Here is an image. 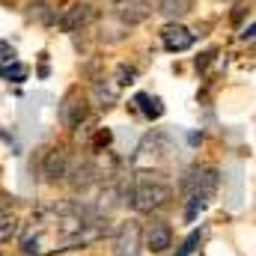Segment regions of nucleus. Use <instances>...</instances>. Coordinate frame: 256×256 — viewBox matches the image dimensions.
<instances>
[{
    "label": "nucleus",
    "instance_id": "1",
    "mask_svg": "<svg viewBox=\"0 0 256 256\" xmlns=\"http://www.w3.org/2000/svg\"><path fill=\"white\" fill-rule=\"evenodd\" d=\"M170 200H173V188H170L167 182L155 179V176H146V173L137 176V182H134V188H131V206H134L137 212H146V214H152V212L170 206Z\"/></svg>",
    "mask_w": 256,
    "mask_h": 256
},
{
    "label": "nucleus",
    "instance_id": "2",
    "mask_svg": "<svg viewBox=\"0 0 256 256\" xmlns=\"http://www.w3.org/2000/svg\"><path fill=\"white\" fill-rule=\"evenodd\" d=\"M218 191V173L212 167H194L188 176H182V194L185 196H196L202 202H208Z\"/></svg>",
    "mask_w": 256,
    "mask_h": 256
},
{
    "label": "nucleus",
    "instance_id": "3",
    "mask_svg": "<svg viewBox=\"0 0 256 256\" xmlns=\"http://www.w3.org/2000/svg\"><path fill=\"white\" fill-rule=\"evenodd\" d=\"M110 9H114V15H116L126 27L143 24V21L152 15V3H149V0H114Z\"/></svg>",
    "mask_w": 256,
    "mask_h": 256
},
{
    "label": "nucleus",
    "instance_id": "4",
    "mask_svg": "<svg viewBox=\"0 0 256 256\" xmlns=\"http://www.w3.org/2000/svg\"><path fill=\"white\" fill-rule=\"evenodd\" d=\"M140 238H143V230L137 220H126L116 236H114V256H137L140 250Z\"/></svg>",
    "mask_w": 256,
    "mask_h": 256
},
{
    "label": "nucleus",
    "instance_id": "5",
    "mask_svg": "<svg viewBox=\"0 0 256 256\" xmlns=\"http://www.w3.org/2000/svg\"><path fill=\"white\" fill-rule=\"evenodd\" d=\"M143 238H146V248H149L152 254H167V250L173 248V230H170V224L161 220V218H155V220L146 224Z\"/></svg>",
    "mask_w": 256,
    "mask_h": 256
},
{
    "label": "nucleus",
    "instance_id": "6",
    "mask_svg": "<svg viewBox=\"0 0 256 256\" xmlns=\"http://www.w3.org/2000/svg\"><path fill=\"white\" fill-rule=\"evenodd\" d=\"M42 176L48 182H60V179L68 176V152H66V146H51L42 155Z\"/></svg>",
    "mask_w": 256,
    "mask_h": 256
},
{
    "label": "nucleus",
    "instance_id": "7",
    "mask_svg": "<svg viewBox=\"0 0 256 256\" xmlns=\"http://www.w3.org/2000/svg\"><path fill=\"white\" fill-rule=\"evenodd\" d=\"M92 18H96V6H92V3H72L63 15H60V30L78 33V30H84Z\"/></svg>",
    "mask_w": 256,
    "mask_h": 256
},
{
    "label": "nucleus",
    "instance_id": "8",
    "mask_svg": "<svg viewBox=\"0 0 256 256\" xmlns=\"http://www.w3.org/2000/svg\"><path fill=\"white\" fill-rule=\"evenodd\" d=\"M161 42H164V48H167V51L179 54V51H188V48L194 45V33L188 30V27H182V24L170 21L167 27H161Z\"/></svg>",
    "mask_w": 256,
    "mask_h": 256
},
{
    "label": "nucleus",
    "instance_id": "9",
    "mask_svg": "<svg viewBox=\"0 0 256 256\" xmlns=\"http://www.w3.org/2000/svg\"><path fill=\"white\" fill-rule=\"evenodd\" d=\"M86 114H90L86 98L78 96V92H68V96L63 98V104H60V120H63L68 128H78L84 120H86Z\"/></svg>",
    "mask_w": 256,
    "mask_h": 256
},
{
    "label": "nucleus",
    "instance_id": "10",
    "mask_svg": "<svg viewBox=\"0 0 256 256\" xmlns=\"http://www.w3.org/2000/svg\"><path fill=\"white\" fill-rule=\"evenodd\" d=\"M98 176H96V167L90 164V161H84V164H78L74 170L68 167V185L74 188V191H86L92 182H96Z\"/></svg>",
    "mask_w": 256,
    "mask_h": 256
},
{
    "label": "nucleus",
    "instance_id": "11",
    "mask_svg": "<svg viewBox=\"0 0 256 256\" xmlns=\"http://www.w3.org/2000/svg\"><path fill=\"white\" fill-rule=\"evenodd\" d=\"M191 9H194V0H161V3H158V12H161L164 18H170V21L185 18Z\"/></svg>",
    "mask_w": 256,
    "mask_h": 256
},
{
    "label": "nucleus",
    "instance_id": "12",
    "mask_svg": "<svg viewBox=\"0 0 256 256\" xmlns=\"http://www.w3.org/2000/svg\"><path fill=\"white\" fill-rule=\"evenodd\" d=\"M27 15H30L33 21H39V24H54V21H57V12L51 9L48 0H33V3L27 6Z\"/></svg>",
    "mask_w": 256,
    "mask_h": 256
},
{
    "label": "nucleus",
    "instance_id": "13",
    "mask_svg": "<svg viewBox=\"0 0 256 256\" xmlns=\"http://www.w3.org/2000/svg\"><path fill=\"white\" fill-rule=\"evenodd\" d=\"M137 104H140V110L149 116V120H158L161 114H164V104H161V98L158 96H149V92H140L137 98H134Z\"/></svg>",
    "mask_w": 256,
    "mask_h": 256
},
{
    "label": "nucleus",
    "instance_id": "14",
    "mask_svg": "<svg viewBox=\"0 0 256 256\" xmlns=\"http://www.w3.org/2000/svg\"><path fill=\"white\" fill-rule=\"evenodd\" d=\"M92 98H96V104H98L102 110H108V108H114V104H116V86L96 84V90H92Z\"/></svg>",
    "mask_w": 256,
    "mask_h": 256
},
{
    "label": "nucleus",
    "instance_id": "15",
    "mask_svg": "<svg viewBox=\"0 0 256 256\" xmlns=\"http://www.w3.org/2000/svg\"><path fill=\"white\" fill-rule=\"evenodd\" d=\"M15 232H18V218L9 214V212H3L0 214V244H9L15 238Z\"/></svg>",
    "mask_w": 256,
    "mask_h": 256
},
{
    "label": "nucleus",
    "instance_id": "16",
    "mask_svg": "<svg viewBox=\"0 0 256 256\" xmlns=\"http://www.w3.org/2000/svg\"><path fill=\"white\" fill-rule=\"evenodd\" d=\"M0 74L6 78V80H15V84H21V80H27V66H21V63H12L6 66V68H0Z\"/></svg>",
    "mask_w": 256,
    "mask_h": 256
},
{
    "label": "nucleus",
    "instance_id": "17",
    "mask_svg": "<svg viewBox=\"0 0 256 256\" xmlns=\"http://www.w3.org/2000/svg\"><path fill=\"white\" fill-rule=\"evenodd\" d=\"M196 244H200V230H194L191 236L182 242V248H179V250H176L173 256H191L194 250H196Z\"/></svg>",
    "mask_w": 256,
    "mask_h": 256
},
{
    "label": "nucleus",
    "instance_id": "18",
    "mask_svg": "<svg viewBox=\"0 0 256 256\" xmlns=\"http://www.w3.org/2000/svg\"><path fill=\"white\" fill-rule=\"evenodd\" d=\"M116 78H120L116 84H122V86H126V84H134V78H137V72H134L131 66H120V68H116Z\"/></svg>",
    "mask_w": 256,
    "mask_h": 256
},
{
    "label": "nucleus",
    "instance_id": "19",
    "mask_svg": "<svg viewBox=\"0 0 256 256\" xmlns=\"http://www.w3.org/2000/svg\"><path fill=\"white\" fill-rule=\"evenodd\" d=\"M242 39H256V24H248V27H244Z\"/></svg>",
    "mask_w": 256,
    "mask_h": 256
},
{
    "label": "nucleus",
    "instance_id": "20",
    "mask_svg": "<svg viewBox=\"0 0 256 256\" xmlns=\"http://www.w3.org/2000/svg\"><path fill=\"white\" fill-rule=\"evenodd\" d=\"M0 54H6L3 60H12V57H15V51H12V48H6V42H0Z\"/></svg>",
    "mask_w": 256,
    "mask_h": 256
},
{
    "label": "nucleus",
    "instance_id": "21",
    "mask_svg": "<svg viewBox=\"0 0 256 256\" xmlns=\"http://www.w3.org/2000/svg\"><path fill=\"white\" fill-rule=\"evenodd\" d=\"M3 212H6V200L0 196V214H3Z\"/></svg>",
    "mask_w": 256,
    "mask_h": 256
}]
</instances>
